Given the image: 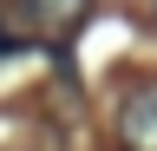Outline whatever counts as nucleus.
I'll return each instance as SVG.
<instances>
[{
  "label": "nucleus",
  "mask_w": 157,
  "mask_h": 151,
  "mask_svg": "<svg viewBox=\"0 0 157 151\" xmlns=\"http://www.w3.org/2000/svg\"><path fill=\"white\" fill-rule=\"evenodd\" d=\"M13 20L33 40H72L92 20V0H13Z\"/></svg>",
  "instance_id": "nucleus-1"
},
{
  "label": "nucleus",
  "mask_w": 157,
  "mask_h": 151,
  "mask_svg": "<svg viewBox=\"0 0 157 151\" xmlns=\"http://www.w3.org/2000/svg\"><path fill=\"white\" fill-rule=\"evenodd\" d=\"M118 145L124 151H157V79L124 92V105H118Z\"/></svg>",
  "instance_id": "nucleus-2"
},
{
  "label": "nucleus",
  "mask_w": 157,
  "mask_h": 151,
  "mask_svg": "<svg viewBox=\"0 0 157 151\" xmlns=\"http://www.w3.org/2000/svg\"><path fill=\"white\" fill-rule=\"evenodd\" d=\"M151 13H157V0H151Z\"/></svg>",
  "instance_id": "nucleus-3"
}]
</instances>
